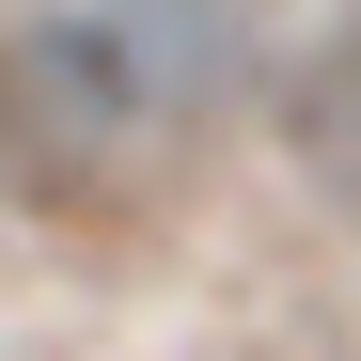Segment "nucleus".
I'll list each match as a JSON object with an SVG mask.
<instances>
[{"label":"nucleus","instance_id":"nucleus-1","mask_svg":"<svg viewBox=\"0 0 361 361\" xmlns=\"http://www.w3.org/2000/svg\"><path fill=\"white\" fill-rule=\"evenodd\" d=\"M157 142H189V94L142 63V32L110 0H63L0 47V173L47 204H110Z\"/></svg>","mask_w":361,"mask_h":361},{"label":"nucleus","instance_id":"nucleus-2","mask_svg":"<svg viewBox=\"0 0 361 361\" xmlns=\"http://www.w3.org/2000/svg\"><path fill=\"white\" fill-rule=\"evenodd\" d=\"M283 142H298V173L361 220V32H330L314 63H298V94H283Z\"/></svg>","mask_w":361,"mask_h":361},{"label":"nucleus","instance_id":"nucleus-3","mask_svg":"<svg viewBox=\"0 0 361 361\" xmlns=\"http://www.w3.org/2000/svg\"><path fill=\"white\" fill-rule=\"evenodd\" d=\"M110 16L142 32V63L173 79V94H235V63H252V0H110Z\"/></svg>","mask_w":361,"mask_h":361}]
</instances>
